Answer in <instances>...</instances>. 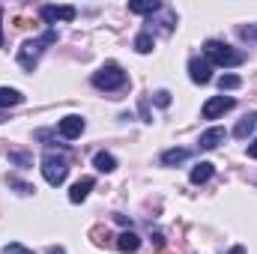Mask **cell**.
Returning <instances> with one entry per match:
<instances>
[{
    "mask_svg": "<svg viewBox=\"0 0 257 254\" xmlns=\"http://www.w3.org/2000/svg\"><path fill=\"white\" fill-rule=\"evenodd\" d=\"M230 254H245V248H242V245H233V248H230Z\"/></svg>",
    "mask_w": 257,
    "mask_h": 254,
    "instance_id": "29",
    "label": "cell"
},
{
    "mask_svg": "<svg viewBox=\"0 0 257 254\" xmlns=\"http://www.w3.org/2000/svg\"><path fill=\"white\" fill-rule=\"evenodd\" d=\"M239 33H242L245 39H257V24L254 27H239Z\"/></svg>",
    "mask_w": 257,
    "mask_h": 254,
    "instance_id": "25",
    "label": "cell"
},
{
    "mask_svg": "<svg viewBox=\"0 0 257 254\" xmlns=\"http://www.w3.org/2000/svg\"><path fill=\"white\" fill-rule=\"evenodd\" d=\"M6 183H9L12 189H18L21 194H33V191H36L30 183H24V180H18V177H6Z\"/></svg>",
    "mask_w": 257,
    "mask_h": 254,
    "instance_id": "21",
    "label": "cell"
},
{
    "mask_svg": "<svg viewBox=\"0 0 257 254\" xmlns=\"http://www.w3.org/2000/svg\"><path fill=\"white\" fill-rule=\"evenodd\" d=\"M54 42H57V30H54V27L45 30L39 39H27V42L18 48V66L27 69V72H33L36 63H39V57H42V51H45L48 45H54Z\"/></svg>",
    "mask_w": 257,
    "mask_h": 254,
    "instance_id": "1",
    "label": "cell"
},
{
    "mask_svg": "<svg viewBox=\"0 0 257 254\" xmlns=\"http://www.w3.org/2000/svg\"><path fill=\"white\" fill-rule=\"evenodd\" d=\"M93 165H96V171H102V174L117 171V159H114L111 153H96V156H93Z\"/></svg>",
    "mask_w": 257,
    "mask_h": 254,
    "instance_id": "16",
    "label": "cell"
},
{
    "mask_svg": "<svg viewBox=\"0 0 257 254\" xmlns=\"http://www.w3.org/2000/svg\"><path fill=\"white\" fill-rule=\"evenodd\" d=\"M0 120H3V117H0Z\"/></svg>",
    "mask_w": 257,
    "mask_h": 254,
    "instance_id": "31",
    "label": "cell"
},
{
    "mask_svg": "<svg viewBox=\"0 0 257 254\" xmlns=\"http://www.w3.org/2000/svg\"><path fill=\"white\" fill-rule=\"evenodd\" d=\"M159 9H162L159 0H132V3H128V12H135V15H153V12H159Z\"/></svg>",
    "mask_w": 257,
    "mask_h": 254,
    "instance_id": "14",
    "label": "cell"
},
{
    "mask_svg": "<svg viewBox=\"0 0 257 254\" xmlns=\"http://www.w3.org/2000/svg\"><path fill=\"white\" fill-rule=\"evenodd\" d=\"M42 177H45L48 186H63L66 177H69V162H66V156L45 153V159H42Z\"/></svg>",
    "mask_w": 257,
    "mask_h": 254,
    "instance_id": "3",
    "label": "cell"
},
{
    "mask_svg": "<svg viewBox=\"0 0 257 254\" xmlns=\"http://www.w3.org/2000/svg\"><path fill=\"white\" fill-rule=\"evenodd\" d=\"M45 254H66V248H63V245H51Z\"/></svg>",
    "mask_w": 257,
    "mask_h": 254,
    "instance_id": "26",
    "label": "cell"
},
{
    "mask_svg": "<svg viewBox=\"0 0 257 254\" xmlns=\"http://www.w3.org/2000/svg\"><path fill=\"white\" fill-rule=\"evenodd\" d=\"M224 138H227V132L221 126H212V129H206L200 138H197V147L200 150H215L218 144H224Z\"/></svg>",
    "mask_w": 257,
    "mask_h": 254,
    "instance_id": "9",
    "label": "cell"
},
{
    "mask_svg": "<svg viewBox=\"0 0 257 254\" xmlns=\"http://www.w3.org/2000/svg\"><path fill=\"white\" fill-rule=\"evenodd\" d=\"M90 239H93L96 245H108V242H111V230L102 227V224H96V227H90Z\"/></svg>",
    "mask_w": 257,
    "mask_h": 254,
    "instance_id": "18",
    "label": "cell"
},
{
    "mask_svg": "<svg viewBox=\"0 0 257 254\" xmlns=\"http://www.w3.org/2000/svg\"><path fill=\"white\" fill-rule=\"evenodd\" d=\"M3 254H33L27 245H21V242H9L6 248H3Z\"/></svg>",
    "mask_w": 257,
    "mask_h": 254,
    "instance_id": "23",
    "label": "cell"
},
{
    "mask_svg": "<svg viewBox=\"0 0 257 254\" xmlns=\"http://www.w3.org/2000/svg\"><path fill=\"white\" fill-rule=\"evenodd\" d=\"M203 54H206V60L212 66H224V69L239 66L245 60L242 51H236V48H230V45H224V42H218V39H206V42H203Z\"/></svg>",
    "mask_w": 257,
    "mask_h": 254,
    "instance_id": "2",
    "label": "cell"
},
{
    "mask_svg": "<svg viewBox=\"0 0 257 254\" xmlns=\"http://www.w3.org/2000/svg\"><path fill=\"white\" fill-rule=\"evenodd\" d=\"M257 129V111H251V114H245L239 123H236V129H233V138H239V141H245L251 132Z\"/></svg>",
    "mask_w": 257,
    "mask_h": 254,
    "instance_id": "12",
    "label": "cell"
},
{
    "mask_svg": "<svg viewBox=\"0 0 257 254\" xmlns=\"http://www.w3.org/2000/svg\"><path fill=\"white\" fill-rule=\"evenodd\" d=\"M212 174H215V168H212L209 162H197V165L192 168V174H189V180H192L194 186H200V183H206Z\"/></svg>",
    "mask_w": 257,
    "mask_h": 254,
    "instance_id": "13",
    "label": "cell"
},
{
    "mask_svg": "<svg viewBox=\"0 0 257 254\" xmlns=\"http://www.w3.org/2000/svg\"><path fill=\"white\" fill-rule=\"evenodd\" d=\"M233 105H236V102H233L230 96H212V99H206V105H203V120H215V117L227 114Z\"/></svg>",
    "mask_w": 257,
    "mask_h": 254,
    "instance_id": "5",
    "label": "cell"
},
{
    "mask_svg": "<svg viewBox=\"0 0 257 254\" xmlns=\"http://www.w3.org/2000/svg\"><path fill=\"white\" fill-rule=\"evenodd\" d=\"M24 96L12 87H0V108H12V105H21Z\"/></svg>",
    "mask_w": 257,
    "mask_h": 254,
    "instance_id": "17",
    "label": "cell"
},
{
    "mask_svg": "<svg viewBox=\"0 0 257 254\" xmlns=\"http://www.w3.org/2000/svg\"><path fill=\"white\" fill-rule=\"evenodd\" d=\"M153 102H156L159 108H168V105H171V93H168V90H156V96H153Z\"/></svg>",
    "mask_w": 257,
    "mask_h": 254,
    "instance_id": "22",
    "label": "cell"
},
{
    "mask_svg": "<svg viewBox=\"0 0 257 254\" xmlns=\"http://www.w3.org/2000/svg\"><path fill=\"white\" fill-rule=\"evenodd\" d=\"M84 129H87V123H84V117H81V114H69V117L60 120V135H63L66 141L81 138V132H84Z\"/></svg>",
    "mask_w": 257,
    "mask_h": 254,
    "instance_id": "7",
    "label": "cell"
},
{
    "mask_svg": "<svg viewBox=\"0 0 257 254\" xmlns=\"http://www.w3.org/2000/svg\"><path fill=\"white\" fill-rule=\"evenodd\" d=\"M117 218V224H123V227H128V215H114Z\"/></svg>",
    "mask_w": 257,
    "mask_h": 254,
    "instance_id": "27",
    "label": "cell"
},
{
    "mask_svg": "<svg viewBox=\"0 0 257 254\" xmlns=\"http://www.w3.org/2000/svg\"><path fill=\"white\" fill-rule=\"evenodd\" d=\"M218 87L221 90H236V87H242V78L239 75H221L218 78Z\"/></svg>",
    "mask_w": 257,
    "mask_h": 254,
    "instance_id": "20",
    "label": "cell"
},
{
    "mask_svg": "<svg viewBox=\"0 0 257 254\" xmlns=\"http://www.w3.org/2000/svg\"><path fill=\"white\" fill-rule=\"evenodd\" d=\"M248 156H251V159H257V138H254V144L248 147Z\"/></svg>",
    "mask_w": 257,
    "mask_h": 254,
    "instance_id": "28",
    "label": "cell"
},
{
    "mask_svg": "<svg viewBox=\"0 0 257 254\" xmlns=\"http://www.w3.org/2000/svg\"><path fill=\"white\" fill-rule=\"evenodd\" d=\"M126 84V72L117 63H105L99 72H93V87L99 90H120Z\"/></svg>",
    "mask_w": 257,
    "mask_h": 254,
    "instance_id": "4",
    "label": "cell"
},
{
    "mask_svg": "<svg viewBox=\"0 0 257 254\" xmlns=\"http://www.w3.org/2000/svg\"><path fill=\"white\" fill-rule=\"evenodd\" d=\"M186 159H189V150H180V147H177V150H165V153H162V165H165V168L183 165Z\"/></svg>",
    "mask_w": 257,
    "mask_h": 254,
    "instance_id": "15",
    "label": "cell"
},
{
    "mask_svg": "<svg viewBox=\"0 0 257 254\" xmlns=\"http://www.w3.org/2000/svg\"><path fill=\"white\" fill-rule=\"evenodd\" d=\"M96 186V180L93 177H84V180H78L72 189H69V200L72 203H81V200H87V194H90V189Z\"/></svg>",
    "mask_w": 257,
    "mask_h": 254,
    "instance_id": "10",
    "label": "cell"
},
{
    "mask_svg": "<svg viewBox=\"0 0 257 254\" xmlns=\"http://www.w3.org/2000/svg\"><path fill=\"white\" fill-rule=\"evenodd\" d=\"M117 251H123V254H132V251H138L141 248V236L138 233H132V230H123L120 236H117Z\"/></svg>",
    "mask_w": 257,
    "mask_h": 254,
    "instance_id": "11",
    "label": "cell"
},
{
    "mask_svg": "<svg viewBox=\"0 0 257 254\" xmlns=\"http://www.w3.org/2000/svg\"><path fill=\"white\" fill-rule=\"evenodd\" d=\"M135 51H138V54H150V51H153V33H138Z\"/></svg>",
    "mask_w": 257,
    "mask_h": 254,
    "instance_id": "19",
    "label": "cell"
},
{
    "mask_svg": "<svg viewBox=\"0 0 257 254\" xmlns=\"http://www.w3.org/2000/svg\"><path fill=\"white\" fill-rule=\"evenodd\" d=\"M9 159H12L15 165H21V168H27V165H30V156H27V153H9Z\"/></svg>",
    "mask_w": 257,
    "mask_h": 254,
    "instance_id": "24",
    "label": "cell"
},
{
    "mask_svg": "<svg viewBox=\"0 0 257 254\" xmlns=\"http://www.w3.org/2000/svg\"><path fill=\"white\" fill-rule=\"evenodd\" d=\"M39 15H42V21L54 24V21H72L78 12H75V6H42Z\"/></svg>",
    "mask_w": 257,
    "mask_h": 254,
    "instance_id": "8",
    "label": "cell"
},
{
    "mask_svg": "<svg viewBox=\"0 0 257 254\" xmlns=\"http://www.w3.org/2000/svg\"><path fill=\"white\" fill-rule=\"evenodd\" d=\"M0 45H3V30H0Z\"/></svg>",
    "mask_w": 257,
    "mask_h": 254,
    "instance_id": "30",
    "label": "cell"
},
{
    "mask_svg": "<svg viewBox=\"0 0 257 254\" xmlns=\"http://www.w3.org/2000/svg\"><path fill=\"white\" fill-rule=\"evenodd\" d=\"M189 78H192L194 84H209L212 81V63L200 60V57H192L189 60Z\"/></svg>",
    "mask_w": 257,
    "mask_h": 254,
    "instance_id": "6",
    "label": "cell"
}]
</instances>
